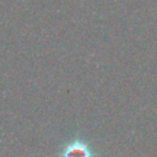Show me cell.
I'll use <instances>...</instances> for the list:
<instances>
[{"label": "cell", "mask_w": 157, "mask_h": 157, "mask_svg": "<svg viewBox=\"0 0 157 157\" xmlns=\"http://www.w3.org/2000/svg\"><path fill=\"white\" fill-rule=\"evenodd\" d=\"M61 157H93V153L86 142L74 140L64 147Z\"/></svg>", "instance_id": "obj_1"}]
</instances>
